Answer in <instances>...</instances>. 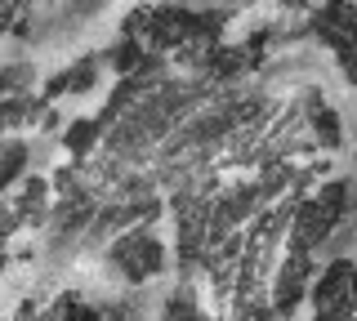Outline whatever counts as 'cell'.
Returning <instances> with one entry per match:
<instances>
[{
	"instance_id": "cell-4",
	"label": "cell",
	"mask_w": 357,
	"mask_h": 321,
	"mask_svg": "<svg viewBox=\"0 0 357 321\" xmlns=\"http://www.w3.org/2000/svg\"><path fill=\"white\" fill-rule=\"evenodd\" d=\"M312 36L331 54H344L357 45V5L353 0H321L312 14Z\"/></svg>"
},
{
	"instance_id": "cell-8",
	"label": "cell",
	"mask_w": 357,
	"mask_h": 321,
	"mask_svg": "<svg viewBox=\"0 0 357 321\" xmlns=\"http://www.w3.org/2000/svg\"><path fill=\"white\" fill-rule=\"evenodd\" d=\"M107 68L116 72V76H134V72H143V40H139V36H121L116 45L107 49Z\"/></svg>"
},
{
	"instance_id": "cell-7",
	"label": "cell",
	"mask_w": 357,
	"mask_h": 321,
	"mask_svg": "<svg viewBox=\"0 0 357 321\" xmlns=\"http://www.w3.org/2000/svg\"><path fill=\"white\" fill-rule=\"evenodd\" d=\"M98 134H103V125H98V120H89V116L67 120V130H63V148H67V157H72V161H85L89 152H94Z\"/></svg>"
},
{
	"instance_id": "cell-9",
	"label": "cell",
	"mask_w": 357,
	"mask_h": 321,
	"mask_svg": "<svg viewBox=\"0 0 357 321\" xmlns=\"http://www.w3.org/2000/svg\"><path fill=\"white\" fill-rule=\"evenodd\" d=\"M165 321H210V317L201 313L192 285H178V290H170V299H165Z\"/></svg>"
},
{
	"instance_id": "cell-3",
	"label": "cell",
	"mask_w": 357,
	"mask_h": 321,
	"mask_svg": "<svg viewBox=\"0 0 357 321\" xmlns=\"http://www.w3.org/2000/svg\"><path fill=\"white\" fill-rule=\"evenodd\" d=\"M340 228L335 219L321 210L312 196H299L295 205H290V224H286V250H321L331 241V232Z\"/></svg>"
},
{
	"instance_id": "cell-5",
	"label": "cell",
	"mask_w": 357,
	"mask_h": 321,
	"mask_svg": "<svg viewBox=\"0 0 357 321\" xmlns=\"http://www.w3.org/2000/svg\"><path fill=\"white\" fill-rule=\"evenodd\" d=\"M308 125H312V139L321 143V152H335L344 148V125H340V112L326 103L321 94H308Z\"/></svg>"
},
{
	"instance_id": "cell-2",
	"label": "cell",
	"mask_w": 357,
	"mask_h": 321,
	"mask_svg": "<svg viewBox=\"0 0 357 321\" xmlns=\"http://www.w3.org/2000/svg\"><path fill=\"white\" fill-rule=\"evenodd\" d=\"M312 276H317L312 254H308V250H286V263H282V268H277V276H273V313H277V317H290L299 304H304Z\"/></svg>"
},
{
	"instance_id": "cell-10",
	"label": "cell",
	"mask_w": 357,
	"mask_h": 321,
	"mask_svg": "<svg viewBox=\"0 0 357 321\" xmlns=\"http://www.w3.org/2000/svg\"><path fill=\"white\" fill-rule=\"evenodd\" d=\"M335 63H340V72H344V81L357 90V45L353 49H344V54H335Z\"/></svg>"
},
{
	"instance_id": "cell-6",
	"label": "cell",
	"mask_w": 357,
	"mask_h": 321,
	"mask_svg": "<svg viewBox=\"0 0 357 321\" xmlns=\"http://www.w3.org/2000/svg\"><path fill=\"white\" fill-rule=\"evenodd\" d=\"M98 85V63L94 58H81L76 68H67V72H59L50 81V90H45V98H54V94H89Z\"/></svg>"
},
{
	"instance_id": "cell-1",
	"label": "cell",
	"mask_w": 357,
	"mask_h": 321,
	"mask_svg": "<svg viewBox=\"0 0 357 321\" xmlns=\"http://www.w3.org/2000/svg\"><path fill=\"white\" fill-rule=\"evenodd\" d=\"M112 263H116L130 281H148V276H156L165 268V246H161V237L134 228L121 241H112Z\"/></svg>"
},
{
	"instance_id": "cell-11",
	"label": "cell",
	"mask_w": 357,
	"mask_h": 321,
	"mask_svg": "<svg viewBox=\"0 0 357 321\" xmlns=\"http://www.w3.org/2000/svg\"><path fill=\"white\" fill-rule=\"evenodd\" d=\"M353 304H357V259H353Z\"/></svg>"
}]
</instances>
